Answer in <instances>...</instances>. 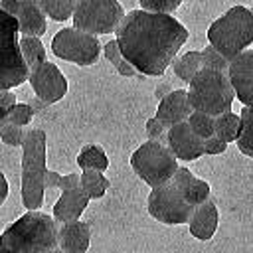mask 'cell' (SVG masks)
I'll use <instances>...</instances> for the list:
<instances>
[{
	"instance_id": "cell-1",
	"label": "cell",
	"mask_w": 253,
	"mask_h": 253,
	"mask_svg": "<svg viewBox=\"0 0 253 253\" xmlns=\"http://www.w3.org/2000/svg\"><path fill=\"white\" fill-rule=\"evenodd\" d=\"M188 30L172 16L148 10H130L115 30L121 55L140 75L160 77L188 40Z\"/></svg>"
},
{
	"instance_id": "cell-2",
	"label": "cell",
	"mask_w": 253,
	"mask_h": 253,
	"mask_svg": "<svg viewBox=\"0 0 253 253\" xmlns=\"http://www.w3.org/2000/svg\"><path fill=\"white\" fill-rule=\"evenodd\" d=\"M57 245V221L38 210H28L0 235L2 253H51Z\"/></svg>"
},
{
	"instance_id": "cell-3",
	"label": "cell",
	"mask_w": 253,
	"mask_h": 253,
	"mask_svg": "<svg viewBox=\"0 0 253 253\" xmlns=\"http://www.w3.org/2000/svg\"><path fill=\"white\" fill-rule=\"evenodd\" d=\"M208 42L227 61L253 43V12L247 6H233L208 28Z\"/></svg>"
},
{
	"instance_id": "cell-4",
	"label": "cell",
	"mask_w": 253,
	"mask_h": 253,
	"mask_svg": "<svg viewBox=\"0 0 253 253\" xmlns=\"http://www.w3.org/2000/svg\"><path fill=\"white\" fill-rule=\"evenodd\" d=\"M47 134L42 128H26L22 140V204L26 210H40L43 204Z\"/></svg>"
},
{
	"instance_id": "cell-5",
	"label": "cell",
	"mask_w": 253,
	"mask_h": 253,
	"mask_svg": "<svg viewBox=\"0 0 253 253\" xmlns=\"http://www.w3.org/2000/svg\"><path fill=\"white\" fill-rule=\"evenodd\" d=\"M186 97L192 111H200L210 117H217L225 111H231L235 99L225 71H215L208 67H202L188 81Z\"/></svg>"
},
{
	"instance_id": "cell-6",
	"label": "cell",
	"mask_w": 253,
	"mask_h": 253,
	"mask_svg": "<svg viewBox=\"0 0 253 253\" xmlns=\"http://www.w3.org/2000/svg\"><path fill=\"white\" fill-rule=\"evenodd\" d=\"M18 38V20L0 8V91H12L28 81Z\"/></svg>"
},
{
	"instance_id": "cell-7",
	"label": "cell",
	"mask_w": 253,
	"mask_h": 253,
	"mask_svg": "<svg viewBox=\"0 0 253 253\" xmlns=\"http://www.w3.org/2000/svg\"><path fill=\"white\" fill-rule=\"evenodd\" d=\"M130 166L144 184L154 188L168 182L174 176L178 168V160L164 142L146 140L132 152Z\"/></svg>"
},
{
	"instance_id": "cell-8",
	"label": "cell",
	"mask_w": 253,
	"mask_h": 253,
	"mask_svg": "<svg viewBox=\"0 0 253 253\" xmlns=\"http://www.w3.org/2000/svg\"><path fill=\"white\" fill-rule=\"evenodd\" d=\"M123 16L125 10L119 0H81L71 14L73 28L93 36L115 34Z\"/></svg>"
},
{
	"instance_id": "cell-9",
	"label": "cell",
	"mask_w": 253,
	"mask_h": 253,
	"mask_svg": "<svg viewBox=\"0 0 253 253\" xmlns=\"http://www.w3.org/2000/svg\"><path fill=\"white\" fill-rule=\"evenodd\" d=\"M51 51L55 57L87 67L97 63L101 55V42L97 36L81 32L77 28H63L51 40Z\"/></svg>"
},
{
	"instance_id": "cell-10",
	"label": "cell",
	"mask_w": 253,
	"mask_h": 253,
	"mask_svg": "<svg viewBox=\"0 0 253 253\" xmlns=\"http://www.w3.org/2000/svg\"><path fill=\"white\" fill-rule=\"evenodd\" d=\"M148 213L166 225H182L188 223L190 213L194 206H190L184 196L180 194L178 186L172 182V178L160 186H154L148 194Z\"/></svg>"
},
{
	"instance_id": "cell-11",
	"label": "cell",
	"mask_w": 253,
	"mask_h": 253,
	"mask_svg": "<svg viewBox=\"0 0 253 253\" xmlns=\"http://www.w3.org/2000/svg\"><path fill=\"white\" fill-rule=\"evenodd\" d=\"M28 83L32 85L34 95L45 105H53L67 95V79L61 69L49 59L38 63L28 71Z\"/></svg>"
},
{
	"instance_id": "cell-12",
	"label": "cell",
	"mask_w": 253,
	"mask_h": 253,
	"mask_svg": "<svg viewBox=\"0 0 253 253\" xmlns=\"http://www.w3.org/2000/svg\"><path fill=\"white\" fill-rule=\"evenodd\" d=\"M0 8L18 20V32L22 36L42 38L47 32V18L38 0H2Z\"/></svg>"
},
{
	"instance_id": "cell-13",
	"label": "cell",
	"mask_w": 253,
	"mask_h": 253,
	"mask_svg": "<svg viewBox=\"0 0 253 253\" xmlns=\"http://www.w3.org/2000/svg\"><path fill=\"white\" fill-rule=\"evenodd\" d=\"M225 75L233 89V95L243 105H251L253 101V49L247 47L233 59H229Z\"/></svg>"
},
{
	"instance_id": "cell-14",
	"label": "cell",
	"mask_w": 253,
	"mask_h": 253,
	"mask_svg": "<svg viewBox=\"0 0 253 253\" xmlns=\"http://www.w3.org/2000/svg\"><path fill=\"white\" fill-rule=\"evenodd\" d=\"M166 146L176 156V160H198L204 156V140L192 132L186 121L168 126L166 130Z\"/></svg>"
},
{
	"instance_id": "cell-15",
	"label": "cell",
	"mask_w": 253,
	"mask_h": 253,
	"mask_svg": "<svg viewBox=\"0 0 253 253\" xmlns=\"http://www.w3.org/2000/svg\"><path fill=\"white\" fill-rule=\"evenodd\" d=\"M91 243V225L87 221H61L57 227V247L65 253H87Z\"/></svg>"
},
{
	"instance_id": "cell-16",
	"label": "cell",
	"mask_w": 253,
	"mask_h": 253,
	"mask_svg": "<svg viewBox=\"0 0 253 253\" xmlns=\"http://www.w3.org/2000/svg\"><path fill=\"white\" fill-rule=\"evenodd\" d=\"M192 113V107L186 97V89H170L166 95L160 97L158 109H156V119L168 128L176 123H182L188 119Z\"/></svg>"
},
{
	"instance_id": "cell-17",
	"label": "cell",
	"mask_w": 253,
	"mask_h": 253,
	"mask_svg": "<svg viewBox=\"0 0 253 253\" xmlns=\"http://www.w3.org/2000/svg\"><path fill=\"white\" fill-rule=\"evenodd\" d=\"M217 221H219V213L217 208L213 204V200H204L202 204L194 206L188 225H190V233L200 239V241H208L213 237L215 229H217Z\"/></svg>"
},
{
	"instance_id": "cell-18",
	"label": "cell",
	"mask_w": 253,
	"mask_h": 253,
	"mask_svg": "<svg viewBox=\"0 0 253 253\" xmlns=\"http://www.w3.org/2000/svg\"><path fill=\"white\" fill-rule=\"evenodd\" d=\"M89 196L83 192L81 186H73L67 190H61L59 200L53 206V219L55 221H71V219H79L81 213L85 211V208L89 206Z\"/></svg>"
},
{
	"instance_id": "cell-19",
	"label": "cell",
	"mask_w": 253,
	"mask_h": 253,
	"mask_svg": "<svg viewBox=\"0 0 253 253\" xmlns=\"http://www.w3.org/2000/svg\"><path fill=\"white\" fill-rule=\"evenodd\" d=\"M172 182L178 186L180 194L184 196V200H186L190 206H198V204H202L204 200L210 198V192H211L210 184H208L206 180L198 178V176H196L194 172H190L188 168L178 166L176 172H174V176H172Z\"/></svg>"
},
{
	"instance_id": "cell-20",
	"label": "cell",
	"mask_w": 253,
	"mask_h": 253,
	"mask_svg": "<svg viewBox=\"0 0 253 253\" xmlns=\"http://www.w3.org/2000/svg\"><path fill=\"white\" fill-rule=\"evenodd\" d=\"M237 148L245 156H253V109L251 105H243L239 113V132L235 136Z\"/></svg>"
},
{
	"instance_id": "cell-21",
	"label": "cell",
	"mask_w": 253,
	"mask_h": 253,
	"mask_svg": "<svg viewBox=\"0 0 253 253\" xmlns=\"http://www.w3.org/2000/svg\"><path fill=\"white\" fill-rule=\"evenodd\" d=\"M79 186L89 196V200H99L111 188V180L103 172H99V170H81V174H79Z\"/></svg>"
},
{
	"instance_id": "cell-22",
	"label": "cell",
	"mask_w": 253,
	"mask_h": 253,
	"mask_svg": "<svg viewBox=\"0 0 253 253\" xmlns=\"http://www.w3.org/2000/svg\"><path fill=\"white\" fill-rule=\"evenodd\" d=\"M18 45H20V53H22V59H24L28 71L32 67H36L38 63L47 59L45 47H43L42 40L36 38V36H20L18 38Z\"/></svg>"
},
{
	"instance_id": "cell-23",
	"label": "cell",
	"mask_w": 253,
	"mask_h": 253,
	"mask_svg": "<svg viewBox=\"0 0 253 253\" xmlns=\"http://www.w3.org/2000/svg\"><path fill=\"white\" fill-rule=\"evenodd\" d=\"M77 166L81 170H99L105 172L109 168V158L103 146L99 144H85L77 154Z\"/></svg>"
},
{
	"instance_id": "cell-24",
	"label": "cell",
	"mask_w": 253,
	"mask_h": 253,
	"mask_svg": "<svg viewBox=\"0 0 253 253\" xmlns=\"http://www.w3.org/2000/svg\"><path fill=\"white\" fill-rule=\"evenodd\" d=\"M172 67H174V75L180 79V81H184V83H188L200 69H202V59H200V51H196V49H192V51H186L184 55H180V57H174L172 59V63H170Z\"/></svg>"
},
{
	"instance_id": "cell-25",
	"label": "cell",
	"mask_w": 253,
	"mask_h": 253,
	"mask_svg": "<svg viewBox=\"0 0 253 253\" xmlns=\"http://www.w3.org/2000/svg\"><path fill=\"white\" fill-rule=\"evenodd\" d=\"M239 132V115L233 111H225L213 117V136L221 138L223 142H233Z\"/></svg>"
},
{
	"instance_id": "cell-26",
	"label": "cell",
	"mask_w": 253,
	"mask_h": 253,
	"mask_svg": "<svg viewBox=\"0 0 253 253\" xmlns=\"http://www.w3.org/2000/svg\"><path fill=\"white\" fill-rule=\"evenodd\" d=\"M101 51H103L105 57L115 65V69H117L119 75H123V77H132V75H136V69L121 55V49H119V45H117L115 40H109L105 45H101Z\"/></svg>"
},
{
	"instance_id": "cell-27",
	"label": "cell",
	"mask_w": 253,
	"mask_h": 253,
	"mask_svg": "<svg viewBox=\"0 0 253 253\" xmlns=\"http://www.w3.org/2000/svg\"><path fill=\"white\" fill-rule=\"evenodd\" d=\"M45 18L53 22H65L73 14V0H38Z\"/></svg>"
},
{
	"instance_id": "cell-28",
	"label": "cell",
	"mask_w": 253,
	"mask_h": 253,
	"mask_svg": "<svg viewBox=\"0 0 253 253\" xmlns=\"http://www.w3.org/2000/svg\"><path fill=\"white\" fill-rule=\"evenodd\" d=\"M188 126L192 128V132L196 136H200L202 140H206L208 136L213 134V117L206 115V113H200V111H192L186 119Z\"/></svg>"
},
{
	"instance_id": "cell-29",
	"label": "cell",
	"mask_w": 253,
	"mask_h": 253,
	"mask_svg": "<svg viewBox=\"0 0 253 253\" xmlns=\"http://www.w3.org/2000/svg\"><path fill=\"white\" fill-rule=\"evenodd\" d=\"M200 59H202V67H208V69H215V71H225L227 69V59L215 49L211 47L210 43L200 51Z\"/></svg>"
},
{
	"instance_id": "cell-30",
	"label": "cell",
	"mask_w": 253,
	"mask_h": 253,
	"mask_svg": "<svg viewBox=\"0 0 253 253\" xmlns=\"http://www.w3.org/2000/svg\"><path fill=\"white\" fill-rule=\"evenodd\" d=\"M32 117H34V111H32V107L28 103H16L10 109L8 123H12L16 126H28L32 123Z\"/></svg>"
},
{
	"instance_id": "cell-31",
	"label": "cell",
	"mask_w": 253,
	"mask_h": 253,
	"mask_svg": "<svg viewBox=\"0 0 253 253\" xmlns=\"http://www.w3.org/2000/svg\"><path fill=\"white\" fill-rule=\"evenodd\" d=\"M142 10L160 12V14H174L184 0H138Z\"/></svg>"
},
{
	"instance_id": "cell-32",
	"label": "cell",
	"mask_w": 253,
	"mask_h": 253,
	"mask_svg": "<svg viewBox=\"0 0 253 253\" xmlns=\"http://www.w3.org/2000/svg\"><path fill=\"white\" fill-rule=\"evenodd\" d=\"M24 126H16L12 123H6L2 128H0V138L4 144L8 146H22V140H24Z\"/></svg>"
},
{
	"instance_id": "cell-33",
	"label": "cell",
	"mask_w": 253,
	"mask_h": 253,
	"mask_svg": "<svg viewBox=\"0 0 253 253\" xmlns=\"http://www.w3.org/2000/svg\"><path fill=\"white\" fill-rule=\"evenodd\" d=\"M166 130L168 128L156 117L146 121V136H148V140H156V142H164L166 144Z\"/></svg>"
},
{
	"instance_id": "cell-34",
	"label": "cell",
	"mask_w": 253,
	"mask_h": 253,
	"mask_svg": "<svg viewBox=\"0 0 253 253\" xmlns=\"http://www.w3.org/2000/svg\"><path fill=\"white\" fill-rule=\"evenodd\" d=\"M16 95L12 91H0V128L8 123V115H10V109L16 105Z\"/></svg>"
},
{
	"instance_id": "cell-35",
	"label": "cell",
	"mask_w": 253,
	"mask_h": 253,
	"mask_svg": "<svg viewBox=\"0 0 253 253\" xmlns=\"http://www.w3.org/2000/svg\"><path fill=\"white\" fill-rule=\"evenodd\" d=\"M225 148H227V142H223L221 138H217V136H213V134L204 140V154L215 156V154L225 152Z\"/></svg>"
},
{
	"instance_id": "cell-36",
	"label": "cell",
	"mask_w": 253,
	"mask_h": 253,
	"mask_svg": "<svg viewBox=\"0 0 253 253\" xmlns=\"http://www.w3.org/2000/svg\"><path fill=\"white\" fill-rule=\"evenodd\" d=\"M59 180H61V174H57L55 170H45V174H43V190H57L59 188Z\"/></svg>"
},
{
	"instance_id": "cell-37",
	"label": "cell",
	"mask_w": 253,
	"mask_h": 253,
	"mask_svg": "<svg viewBox=\"0 0 253 253\" xmlns=\"http://www.w3.org/2000/svg\"><path fill=\"white\" fill-rule=\"evenodd\" d=\"M73 186H79V174H65V176H61L59 190H67V188H73Z\"/></svg>"
},
{
	"instance_id": "cell-38",
	"label": "cell",
	"mask_w": 253,
	"mask_h": 253,
	"mask_svg": "<svg viewBox=\"0 0 253 253\" xmlns=\"http://www.w3.org/2000/svg\"><path fill=\"white\" fill-rule=\"evenodd\" d=\"M8 180H6V176L0 172V206L6 202V198H8Z\"/></svg>"
},
{
	"instance_id": "cell-39",
	"label": "cell",
	"mask_w": 253,
	"mask_h": 253,
	"mask_svg": "<svg viewBox=\"0 0 253 253\" xmlns=\"http://www.w3.org/2000/svg\"><path fill=\"white\" fill-rule=\"evenodd\" d=\"M28 105L32 107V111H34V115H36V113H38V111H40L42 107H47V105H45V103H42V101H40L38 97H36L34 101H28Z\"/></svg>"
},
{
	"instance_id": "cell-40",
	"label": "cell",
	"mask_w": 253,
	"mask_h": 253,
	"mask_svg": "<svg viewBox=\"0 0 253 253\" xmlns=\"http://www.w3.org/2000/svg\"><path fill=\"white\" fill-rule=\"evenodd\" d=\"M51 253H65V251H63V249H59V247H57V245H55V247H53V249H51Z\"/></svg>"
},
{
	"instance_id": "cell-41",
	"label": "cell",
	"mask_w": 253,
	"mask_h": 253,
	"mask_svg": "<svg viewBox=\"0 0 253 253\" xmlns=\"http://www.w3.org/2000/svg\"><path fill=\"white\" fill-rule=\"evenodd\" d=\"M79 2H81V0H73V6H77V4H79Z\"/></svg>"
},
{
	"instance_id": "cell-42",
	"label": "cell",
	"mask_w": 253,
	"mask_h": 253,
	"mask_svg": "<svg viewBox=\"0 0 253 253\" xmlns=\"http://www.w3.org/2000/svg\"><path fill=\"white\" fill-rule=\"evenodd\" d=\"M0 2H2V0H0Z\"/></svg>"
},
{
	"instance_id": "cell-43",
	"label": "cell",
	"mask_w": 253,
	"mask_h": 253,
	"mask_svg": "<svg viewBox=\"0 0 253 253\" xmlns=\"http://www.w3.org/2000/svg\"><path fill=\"white\" fill-rule=\"evenodd\" d=\"M0 253H2V251H0Z\"/></svg>"
}]
</instances>
